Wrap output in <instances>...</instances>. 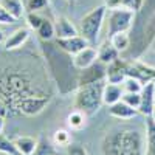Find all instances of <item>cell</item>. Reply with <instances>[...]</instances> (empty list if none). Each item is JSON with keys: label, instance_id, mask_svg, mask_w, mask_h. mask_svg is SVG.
<instances>
[{"label": "cell", "instance_id": "obj_22", "mask_svg": "<svg viewBox=\"0 0 155 155\" xmlns=\"http://www.w3.org/2000/svg\"><path fill=\"white\" fill-rule=\"evenodd\" d=\"M87 118L88 116L84 112L74 109L67 116V124H68V127L71 129V130H81V129H84L85 124H87Z\"/></svg>", "mask_w": 155, "mask_h": 155}, {"label": "cell", "instance_id": "obj_27", "mask_svg": "<svg viewBox=\"0 0 155 155\" xmlns=\"http://www.w3.org/2000/svg\"><path fill=\"white\" fill-rule=\"evenodd\" d=\"M121 99L126 102V104H129L130 107L138 110V107L141 104V93H127V92H124Z\"/></svg>", "mask_w": 155, "mask_h": 155}, {"label": "cell", "instance_id": "obj_15", "mask_svg": "<svg viewBox=\"0 0 155 155\" xmlns=\"http://www.w3.org/2000/svg\"><path fill=\"white\" fill-rule=\"evenodd\" d=\"M54 30H56V39H65V37H71V36L79 34V30L64 16H59L56 19Z\"/></svg>", "mask_w": 155, "mask_h": 155}, {"label": "cell", "instance_id": "obj_16", "mask_svg": "<svg viewBox=\"0 0 155 155\" xmlns=\"http://www.w3.org/2000/svg\"><path fill=\"white\" fill-rule=\"evenodd\" d=\"M118 58H121V53L110 44V41H104L98 47V61L99 62L109 65V64H112Z\"/></svg>", "mask_w": 155, "mask_h": 155}, {"label": "cell", "instance_id": "obj_20", "mask_svg": "<svg viewBox=\"0 0 155 155\" xmlns=\"http://www.w3.org/2000/svg\"><path fill=\"white\" fill-rule=\"evenodd\" d=\"M36 34H37V37H39V41H45V42L54 41V39H56L54 23L51 22L50 19H45V17H44V20H42V23H41V27L37 28Z\"/></svg>", "mask_w": 155, "mask_h": 155}, {"label": "cell", "instance_id": "obj_35", "mask_svg": "<svg viewBox=\"0 0 155 155\" xmlns=\"http://www.w3.org/2000/svg\"><path fill=\"white\" fill-rule=\"evenodd\" d=\"M152 118H153V121H155V112L152 113Z\"/></svg>", "mask_w": 155, "mask_h": 155}, {"label": "cell", "instance_id": "obj_6", "mask_svg": "<svg viewBox=\"0 0 155 155\" xmlns=\"http://www.w3.org/2000/svg\"><path fill=\"white\" fill-rule=\"evenodd\" d=\"M134 16H135V11L127 9L124 6L107 9L106 22H107V34H109V37L115 33H123V31L130 30L132 22H134Z\"/></svg>", "mask_w": 155, "mask_h": 155}, {"label": "cell", "instance_id": "obj_24", "mask_svg": "<svg viewBox=\"0 0 155 155\" xmlns=\"http://www.w3.org/2000/svg\"><path fill=\"white\" fill-rule=\"evenodd\" d=\"M0 152L2 153H6V155H22L19 152V149L16 147L14 141L9 140L6 135L0 134Z\"/></svg>", "mask_w": 155, "mask_h": 155}, {"label": "cell", "instance_id": "obj_17", "mask_svg": "<svg viewBox=\"0 0 155 155\" xmlns=\"http://www.w3.org/2000/svg\"><path fill=\"white\" fill-rule=\"evenodd\" d=\"M14 144L19 149V152L22 155H34L39 146V141L33 137H27V135H22V137H16L14 140Z\"/></svg>", "mask_w": 155, "mask_h": 155}, {"label": "cell", "instance_id": "obj_5", "mask_svg": "<svg viewBox=\"0 0 155 155\" xmlns=\"http://www.w3.org/2000/svg\"><path fill=\"white\" fill-rule=\"evenodd\" d=\"M106 14H107V6L101 5V6H96L93 9H90L87 14L81 19L79 34L82 37H85L92 47L96 45L101 27H102V23H104V20H106Z\"/></svg>", "mask_w": 155, "mask_h": 155}, {"label": "cell", "instance_id": "obj_9", "mask_svg": "<svg viewBox=\"0 0 155 155\" xmlns=\"http://www.w3.org/2000/svg\"><path fill=\"white\" fill-rule=\"evenodd\" d=\"M153 104H155V81H150L144 84L143 90H141V104L138 107V113L144 116H152V113L155 112Z\"/></svg>", "mask_w": 155, "mask_h": 155}, {"label": "cell", "instance_id": "obj_8", "mask_svg": "<svg viewBox=\"0 0 155 155\" xmlns=\"http://www.w3.org/2000/svg\"><path fill=\"white\" fill-rule=\"evenodd\" d=\"M127 67H129V61L124 58H118L116 61H113L107 65L106 81L112 84H123L127 78Z\"/></svg>", "mask_w": 155, "mask_h": 155}, {"label": "cell", "instance_id": "obj_19", "mask_svg": "<svg viewBox=\"0 0 155 155\" xmlns=\"http://www.w3.org/2000/svg\"><path fill=\"white\" fill-rule=\"evenodd\" d=\"M144 155H155V121L146 116V152Z\"/></svg>", "mask_w": 155, "mask_h": 155}, {"label": "cell", "instance_id": "obj_37", "mask_svg": "<svg viewBox=\"0 0 155 155\" xmlns=\"http://www.w3.org/2000/svg\"><path fill=\"white\" fill-rule=\"evenodd\" d=\"M153 109H155V104H153Z\"/></svg>", "mask_w": 155, "mask_h": 155}, {"label": "cell", "instance_id": "obj_31", "mask_svg": "<svg viewBox=\"0 0 155 155\" xmlns=\"http://www.w3.org/2000/svg\"><path fill=\"white\" fill-rule=\"evenodd\" d=\"M123 2H124V0H104V5L107 6V9H112V8L123 6Z\"/></svg>", "mask_w": 155, "mask_h": 155}, {"label": "cell", "instance_id": "obj_3", "mask_svg": "<svg viewBox=\"0 0 155 155\" xmlns=\"http://www.w3.org/2000/svg\"><path fill=\"white\" fill-rule=\"evenodd\" d=\"M102 155H144L146 138L138 129L116 127L101 141Z\"/></svg>", "mask_w": 155, "mask_h": 155}, {"label": "cell", "instance_id": "obj_33", "mask_svg": "<svg viewBox=\"0 0 155 155\" xmlns=\"http://www.w3.org/2000/svg\"><path fill=\"white\" fill-rule=\"evenodd\" d=\"M3 127H5V116L0 115V134L3 132Z\"/></svg>", "mask_w": 155, "mask_h": 155}, {"label": "cell", "instance_id": "obj_26", "mask_svg": "<svg viewBox=\"0 0 155 155\" xmlns=\"http://www.w3.org/2000/svg\"><path fill=\"white\" fill-rule=\"evenodd\" d=\"M25 20H27V25H28L30 30L37 31V28L41 27L44 17L39 14V12H36V11H27V14H25Z\"/></svg>", "mask_w": 155, "mask_h": 155}, {"label": "cell", "instance_id": "obj_34", "mask_svg": "<svg viewBox=\"0 0 155 155\" xmlns=\"http://www.w3.org/2000/svg\"><path fill=\"white\" fill-rule=\"evenodd\" d=\"M5 39H6V37H5V34H3V31H2V30H0V44H3V42H5Z\"/></svg>", "mask_w": 155, "mask_h": 155}, {"label": "cell", "instance_id": "obj_28", "mask_svg": "<svg viewBox=\"0 0 155 155\" xmlns=\"http://www.w3.org/2000/svg\"><path fill=\"white\" fill-rule=\"evenodd\" d=\"M50 3V0H27L25 2V8L27 11H36L39 12L41 9H45Z\"/></svg>", "mask_w": 155, "mask_h": 155}, {"label": "cell", "instance_id": "obj_25", "mask_svg": "<svg viewBox=\"0 0 155 155\" xmlns=\"http://www.w3.org/2000/svg\"><path fill=\"white\" fill-rule=\"evenodd\" d=\"M121 85H123V90L127 92V93H141V90H143V87H144V84L140 79L132 78V76H127Z\"/></svg>", "mask_w": 155, "mask_h": 155}, {"label": "cell", "instance_id": "obj_14", "mask_svg": "<svg viewBox=\"0 0 155 155\" xmlns=\"http://www.w3.org/2000/svg\"><path fill=\"white\" fill-rule=\"evenodd\" d=\"M123 95H124V90H123L121 84H112V82L106 81L104 90H102V101H104V104L107 107L115 104V102L121 101Z\"/></svg>", "mask_w": 155, "mask_h": 155}, {"label": "cell", "instance_id": "obj_11", "mask_svg": "<svg viewBox=\"0 0 155 155\" xmlns=\"http://www.w3.org/2000/svg\"><path fill=\"white\" fill-rule=\"evenodd\" d=\"M30 39V30L28 28H17L12 31L3 42V48L5 51H16L19 48H22L27 41Z\"/></svg>", "mask_w": 155, "mask_h": 155}, {"label": "cell", "instance_id": "obj_23", "mask_svg": "<svg viewBox=\"0 0 155 155\" xmlns=\"http://www.w3.org/2000/svg\"><path fill=\"white\" fill-rule=\"evenodd\" d=\"M53 144L58 147H68L71 144V134L65 129H58L53 134Z\"/></svg>", "mask_w": 155, "mask_h": 155}, {"label": "cell", "instance_id": "obj_21", "mask_svg": "<svg viewBox=\"0 0 155 155\" xmlns=\"http://www.w3.org/2000/svg\"><path fill=\"white\" fill-rule=\"evenodd\" d=\"M110 44L120 51V53H126L130 47V36H129V31H123V33H115L109 37Z\"/></svg>", "mask_w": 155, "mask_h": 155}, {"label": "cell", "instance_id": "obj_7", "mask_svg": "<svg viewBox=\"0 0 155 155\" xmlns=\"http://www.w3.org/2000/svg\"><path fill=\"white\" fill-rule=\"evenodd\" d=\"M107 74V65L99 61H96L93 65H90L84 70H79V76H78V87L84 84H92L98 81H106Z\"/></svg>", "mask_w": 155, "mask_h": 155}, {"label": "cell", "instance_id": "obj_12", "mask_svg": "<svg viewBox=\"0 0 155 155\" xmlns=\"http://www.w3.org/2000/svg\"><path fill=\"white\" fill-rule=\"evenodd\" d=\"M98 61V50L92 45L85 47L84 50H81L79 53H76L73 56V64L78 70H84Z\"/></svg>", "mask_w": 155, "mask_h": 155}, {"label": "cell", "instance_id": "obj_18", "mask_svg": "<svg viewBox=\"0 0 155 155\" xmlns=\"http://www.w3.org/2000/svg\"><path fill=\"white\" fill-rule=\"evenodd\" d=\"M0 5H2L9 14H12L17 20L25 17L27 14V8H25V3L22 0H0Z\"/></svg>", "mask_w": 155, "mask_h": 155}, {"label": "cell", "instance_id": "obj_30", "mask_svg": "<svg viewBox=\"0 0 155 155\" xmlns=\"http://www.w3.org/2000/svg\"><path fill=\"white\" fill-rule=\"evenodd\" d=\"M67 155H88V152H87L85 147L81 146V144H70Z\"/></svg>", "mask_w": 155, "mask_h": 155}, {"label": "cell", "instance_id": "obj_2", "mask_svg": "<svg viewBox=\"0 0 155 155\" xmlns=\"http://www.w3.org/2000/svg\"><path fill=\"white\" fill-rule=\"evenodd\" d=\"M129 36L130 47L121 54V58L137 61L152 47L155 41V0H144L141 8L135 11Z\"/></svg>", "mask_w": 155, "mask_h": 155}, {"label": "cell", "instance_id": "obj_13", "mask_svg": "<svg viewBox=\"0 0 155 155\" xmlns=\"http://www.w3.org/2000/svg\"><path fill=\"white\" fill-rule=\"evenodd\" d=\"M109 115L113 116V118H116V120L127 121V120H134L138 115V110L130 107L129 104H126V102L121 99L118 102H115V104L109 106Z\"/></svg>", "mask_w": 155, "mask_h": 155}, {"label": "cell", "instance_id": "obj_29", "mask_svg": "<svg viewBox=\"0 0 155 155\" xmlns=\"http://www.w3.org/2000/svg\"><path fill=\"white\" fill-rule=\"evenodd\" d=\"M16 22H17V19L12 14H9V12L0 5V25H12Z\"/></svg>", "mask_w": 155, "mask_h": 155}, {"label": "cell", "instance_id": "obj_32", "mask_svg": "<svg viewBox=\"0 0 155 155\" xmlns=\"http://www.w3.org/2000/svg\"><path fill=\"white\" fill-rule=\"evenodd\" d=\"M0 115H3L5 118H6V116H11L9 115V109H8L6 102H5V99L2 96H0Z\"/></svg>", "mask_w": 155, "mask_h": 155}, {"label": "cell", "instance_id": "obj_4", "mask_svg": "<svg viewBox=\"0 0 155 155\" xmlns=\"http://www.w3.org/2000/svg\"><path fill=\"white\" fill-rule=\"evenodd\" d=\"M104 85L106 81L79 85L74 90V109L84 112L87 116L95 115L101 109V106L104 104V101H102Z\"/></svg>", "mask_w": 155, "mask_h": 155}, {"label": "cell", "instance_id": "obj_10", "mask_svg": "<svg viewBox=\"0 0 155 155\" xmlns=\"http://www.w3.org/2000/svg\"><path fill=\"white\" fill-rule=\"evenodd\" d=\"M58 45L65 51V53L74 56L76 53H79L81 50H84L85 47H88V41L85 37H82L81 34H76V36H71V37H65V39H56Z\"/></svg>", "mask_w": 155, "mask_h": 155}, {"label": "cell", "instance_id": "obj_36", "mask_svg": "<svg viewBox=\"0 0 155 155\" xmlns=\"http://www.w3.org/2000/svg\"><path fill=\"white\" fill-rule=\"evenodd\" d=\"M152 48H153V50H155V41H153V44H152Z\"/></svg>", "mask_w": 155, "mask_h": 155}, {"label": "cell", "instance_id": "obj_1", "mask_svg": "<svg viewBox=\"0 0 155 155\" xmlns=\"http://www.w3.org/2000/svg\"><path fill=\"white\" fill-rule=\"evenodd\" d=\"M41 48L45 56L47 65L51 78L54 79L61 95L71 93L78 88V76L79 70L74 67L73 56L65 53L54 41H41Z\"/></svg>", "mask_w": 155, "mask_h": 155}]
</instances>
